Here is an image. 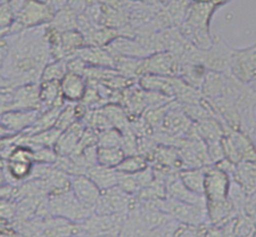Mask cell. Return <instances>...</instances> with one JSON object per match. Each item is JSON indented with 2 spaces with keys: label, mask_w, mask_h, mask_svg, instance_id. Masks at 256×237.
<instances>
[{
  "label": "cell",
  "mask_w": 256,
  "mask_h": 237,
  "mask_svg": "<svg viewBox=\"0 0 256 237\" xmlns=\"http://www.w3.org/2000/svg\"><path fill=\"white\" fill-rule=\"evenodd\" d=\"M226 4V2H190L186 20L178 30L197 49L208 51L214 43L210 22L218 8Z\"/></svg>",
  "instance_id": "obj_1"
},
{
  "label": "cell",
  "mask_w": 256,
  "mask_h": 237,
  "mask_svg": "<svg viewBox=\"0 0 256 237\" xmlns=\"http://www.w3.org/2000/svg\"><path fill=\"white\" fill-rule=\"evenodd\" d=\"M224 135L221 144L226 159L234 165L245 161H256V145L252 137L240 130H234L224 124Z\"/></svg>",
  "instance_id": "obj_2"
},
{
  "label": "cell",
  "mask_w": 256,
  "mask_h": 237,
  "mask_svg": "<svg viewBox=\"0 0 256 237\" xmlns=\"http://www.w3.org/2000/svg\"><path fill=\"white\" fill-rule=\"evenodd\" d=\"M150 204L163 211L179 223L189 224V226H202L208 221L205 206L189 204V203L179 202L168 197L152 202Z\"/></svg>",
  "instance_id": "obj_3"
},
{
  "label": "cell",
  "mask_w": 256,
  "mask_h": 237,
  "mask_svg": "<svg viewBox=\"0 0 256 237\" xmlns=\"http://www.w3.org/2000/svg\"><path fill=\"white\" fill-rule=\"evenodd\" d=\"M231 178L226 172L216 165L205 168L204 197L205 203L224 202L230 198Z\"/></svg>",
  "instance_id": "obj_4"
},
{
  "label": "cell",
  "mask_w": 256,
  "mask_h": 237,
  "mask_svg": "<svg viewBox=\"0 0 256 237\" xmlns=\"http://www.w3.org/2000/svg\"><path fill=\"white\" fill-rule=\"evenodd\" d=\"M181 61L174 54L168 52L154 53L140 62L138 76L152 74L162 77H178Z\"/></svg>",
  "instance_id": "obj_5"
},
{
  "label": "cell",
  "mask_w": 256,
  "mask_h": 237,
  "mask_svg": "<svg viewBox=\"0 0 256 237\" xmlns=\"http://www.w3.org/2000/svg\"><path fill=\"white\" fill-rule=\"evenodd\" d=\"M229 73L246 85L256 80V49L254 46L250 48L232 49Z\"/></svg>",
  "instance_id": "obj_6"
},
{
  "label": "cell",
  "mask_w": 256,
  "mask_h": 237,
  "mask_svg": "<svg viewBox=\"0 0 256 237\" xmlns=\"http://www.w3.org/2000/svg\"><path fill=\"white\" fill-rule=\"evenodd\" d=\"M55 11L52 4L40 2H24L20 12L15 15L16 22L22 28L38 27L52 22Z\"/></svg>",
  "instance_id": "obj_7"
},
{
  "label": "cell",
  "mask_w": 256,
  "mask_h": 237,
  "mask_svg": "<svg viewBox=\"0 0 256 237\" xmlns=\"http://www.w3.org/2000/svg\"><path fill=\"white\" fill-rule=\"evenodd\" d=\"M71 186L74 196L82 205L92 211L96 209L102 192L89 177H86V174H79L73 178Z\"/></svg>",
  "instance_id": "obj_8"
},
{
  "label": "cell",
  "mask_w": 256,
  "mask_h": 237,
  "mask_svg": "<svg viewBox=\"0 0 256 237\" xmlns=\"http://www.w3.org/2000/svg\"><path fill=\"white\" fill-rule=\"evenodd\" d=\"M33 160H34V152L30 147H16L8 159V172L14 179H24L32 171Z\"/></svg>",
  "instance_id": "obj_9"
},
{
  "label": "cell",
  "mask_w": 256,
  "mask_h": 237,
  "mask_svg": "<svg viewBox=\"0 0 256 237\" xmlns=\"http://www.w3.org/2000/svg\"><path fill=\"white\" fill-rule=\"evenodd\" d=\"M40 114V110H12L0 116V124L10 132H18L30 129Z\"/></svg>",
  "instance_id": "obj_10"
},
{
  "label": "cell",
  "mask_w": 256,
  "mask_h": 237,
  "mask_svg": "<svg viewBox=\"0 0 256 237\" xmlns=\"http://www.w3.org/2000/svg\"><path fill=\"white\" fill-rule=\"evenodd\" d=\"M12 110H40L39 85L34 82L18 86L12 93Z\"/></svg>",
  "instance_id": "obj_11"
},
{
  "label": "cell",
  "mask_w": 256,
  "mask_h": 237,
  "mask_svg": "<svg viewBox=\"0 0 256 237\" xmlns=\"http://www.w3.org/2000/svg\"><path fill=\"white\" fill-rule=\"evenodd\" d=\"M110 54L116 56L134 58V60H144L152 54L147 51L139 41L131 37L118 36L112 43L107 46Z\"/></svg>",
  "instance_id": "obj_12"
},
{
  "label": "cell",
  "mask_w": 256,
  "mask_h": 237,
  "mask_svg": "<svg viewBox=\"0 0 256 237\" xmlns=\"http://www.w3.org/2000/svg\"><path fill=\"white\" fill-rule=\"evenodd\" d=\"M165 187H166V197L168 198L189 203V204L205 206V197L203 195H198L189 190L180 180L178 173H172L168 176L165 179Z\"/></svg>",
  "instance_id": "obj_13"
},
{
  "label": "cell",
  "mask_w": 256,
  "mask_h": 237,
  "mask_svg": "<svg viewBox=\"0 0 256 237\" xmlns=\"http://www.w3.org/2000/svg\"><path fill=\"white\" fill-rule=\"evenodd\" d=\"M60 84L62 97H63L64 101H68L71 104L80 103L84 97L86 89H88L84 76L70 72V71L62 79Z\"/></svg>",
  "instance_id": "obj_14"
},
{
  "label": "cell",
  "mask_w": 256,
  "mask_h": 237,
  "mask_svg": "<svg viewBox=\"0 0 256 237\" xmlns=\"http://www.w3.org/2000/svg\"><path fill=\"white\" fill-rule=\"evenodd\" d=\"M86 128L84 123L76 121L71 127L62 132L58 140L55 145L56 152L63 156H68L76 152L79 146L81 137L84 135Z\"/></svg>",
  "instance_id": "obj_15"
},
{
  "label": "cell",
  "mask_w": 256,
  "mask_h": 237,
  "mask_svg": "<svg viewBox=\"0 0 256 237\" xmlns=\"http://www.w3.org/2000/svg\"><path fill=\"white\" fill-rule=\"evenodd\" d=\"M234 180L245 194L256 192V161H245L234 167Z\"/></svg>",
  "instance_id": "obj_16"
},
{
  "label": "cell",
  "mask_w": 256,
  "mask_h": 237,
  "mask_svg": "<svg viewBox=\"0 0 256 237\" xmlns=\"http://www.w3.org/2000/svg\"><path fill=\"white\" fill-rule=\"evenodd\" d=\"M173 78L174 77H162L152 76V74H144V76L139 77V86L146 91L158 93L174 99Z\"/></svg>",
  "instance_id": "obj_17"
},
{
  "label": "cell",
  "mask_w": 256,
  "mask_h": 237,
  "mask_svg": "<svg viewBox=\"0 0 256 237\" xmlns=\"http://www.w3.org/2000/svg\"><path fill=\"white\" fill-rule=\"evenodd\" d=\"M86 176L94 182V185L100 189V192H105L107 189L118 186V172L116 169L106 168L96 164L86 170Z\"/></svg>",
  "instance_id": "obj_18"
},
{
  "label": "cell",
  "mask_w": 256,
  "mask_h": 237,
  "mask_svg": "<svg viewBox=\"0 0 256 237\" xmlns=\"http://www.w3.org/2000/svg\"><path fill=\"white\" fill-rule=\"evenodd\" d=\"M195 129L206 145L220 143L224 135V124L216 118H208L200 122H196Z\"/></svg>",
  "instance_id": "obj_19"
},
{
  "label": "cell",
  "mask_w": 256,
  "mask_h": 237,
  "mask_svg": "<svg viewBox=\"0 0 256 237\" xmlns=\"http://www.w3.org/2000/svg\"><path fill=\"white\" fill-rule=\"evenodd\" d=\"M208 73V69L200 63H192V62H181L179 77L186 84L200 89L203 85L204 79Z\"/></svg>",
  "instance_id": "obj_20"
},
{
  "label": "cell",
  "mask_w": 256,
  "mask_h": 237,
  "mask_svg": "<svg viewBox=\"0 0 256 237\" xmlns=\"http://www.w3.org/2000/svg\"><path fill=\"white\" fill-rule=\"evenodd\" d=\"M78 18H79V14L73 10L71 5L65 4L54 15V19L52 21V28L60 33L76 30V29H78Z\"/></svg>",
  "instance_id": "obj_21"
},
{
  "label": "cell",
  "mask_w": 256,
  "mask_h": 237,
  "mask_svg": "<svg viewBox=\"0 0 256 237\" xmlns=\"http://www.w3.org/2000/svg\"><path fill=\"white\" fill-rule=\"evenodd\" d=\"M39 98L41 107H50L62 105V101H64L62 97L60 84L58 81H42L39 85Z\"/></svg>",
  "instance_id": "obj_22"
},
{
  "label": "cell",
  "mask_w": 256,
  "mask_h": 237,
  "mask_svg": "<svg viewBox=\"0 0 256 237\" xmlns=\"http://www.w3.org/2000/svg\"><path fill=\"white\" fill-rule=\"evenodd\" d=\"M205 168H190L184 169L178 172L180 180L192 193L203 195L204 196V180H205Z\"/></svg>",
  "instance_id": "obj_23"
},
{
  "label": "cell",
  "mask_w": 256,
  "mask_h": 237,
  "mask_svg": "<svg viewBox=\"0 0 256 237\" xmlns=\"http://www.w3.org/2000/svg\"><path fill=\"white\" fill-rule=\"evenodd\" d=\"M126 155L122 147H97V164L116 169Z\"/></svg>",
  "instance_id": "obj_24"
},
{
  "label": "cell",
  "mask_w": 256,
  "mask_h": 237,
  "mask_svg": "<svg viewBox=\"0 0 256 237\" xmlns=\"http://www.w3.org/2000/svg\"><path fill=\"white\" fill-rule=\"evenodd\" d=\"M60 46L65 55L68 53H78L80 49L84 48L86 44L82 33L76 29L60 33Z\"/></svg>",
  "instance_id": "obj_25"
},
{
  "label": "cell",
  "mask_w": 256,
  "mask_h": 237,
  "mask_svg": "<svg viewBox=\"0 0 256 237\" xmlns=\"http://www.w3.org/2000/svg\"><path fill=\"white\" fill-rule=\"evenodd\" d=\"M150 167V161L142 154H134V155H126L123 161L118 165L116 170L118 172L136 174L142 172V170Z\"/></svg>",
  "instance_id": "obj_26"
},
{
  "label": "cell",
  "mask_w": 256,
  "mask_h": 237,
  "mask_svg": "<svg viewBox=\"0 0 256 237\" xmlns=\"http://www.w3.org/2000/svg\"><path fill=\"white\" fill-rule=\"evenodd\" d=\"M68 72V63H65L64 60H55L52 63L44 65V68L41 72V82L42 81H58L65 77V74Z\"/></svg>",
  "instance_id": "obj_27"
},
{
  "label": "cell",
  "mask_w": 256,
  "mask_h": 237,
  "mask_svg": "<svg viewBox=\"0 0 256 237\" xmlns=\"http://www.w3.org/2000/svg\"><path fill=\"white\" fill-rule=\"evenodd\" d=\"M189 3L172 2V3L164 4L163 5L165 12H166V14L171 20L172 26L174 28H179L181 24L184 23V21L186 20V16H187Z\"/></svg>",
  "instance_id": "obj_28"
},
{
  "label": "cell",
  "mask_w": 256,
  "mask_h": 237,
  "mask_svg": "<svg viewBox=\"0 0 256 237\" xmlns=\"http://www.w3.org/2000/svg\"><path fill=\"white\" fill-rule=\"evenodd\" d=\"M122 132L118 129L110 128L98 134V147H121L122 146Z\"/></svg>",
  "instance_id": "obj_29"
},
{
  "label": "cell",
  "mask_w": 256,
  "mask_h": 237,
  "mask_svg": "<svg viewBox=\"0 0 256 237\" xmlns=\"http://www.w3.org/2000/svg\"><path fill=\"white\" fill-rule=\"evenodd\" d=\"M78 116H76V106L73 105V104L70 103V105L63 107V110H62L60 114L58 116V120H57L56 122V126L55 128L57 130H60L63 132L66 129L70 128L72 126V124L76 121Z\"/></svg>",
  "instance_id": "obj_30"
},
{
  "label": "cell",
  "mask_w": 256,
  "mask_h": 237,
  "mask_svg": "<svg viewBox=\"0 0 256 237\" xmlns=\"http://www.w3.org/2000/svg\"><path fill=\"white\" fill-rule=\"evenodd\" d=\"M13 19L14 14L10 4L0 3V30L10 28Z\"/></svg>",
  "instance_id": "obj_31"
},
{
  "label": "cell",
  "mask_w": 256,
  "mask_h": 237,
  "mask_svg": "<svg viewBox=\"0 0 256 237\" xmlns=\"http://www.w3.org/2000/svg\"><path fill=\"white\" fill-rule=\"evenodd\" d=\"M16 207L10 201L5 198L0 199V219H10L15 214Z\"/></svg>",
  "instance_id": "obj_32"
},
{
  "label": "cell",
  "mask_w": 256,
  "mask_h": 237,
  "mask_svg": "<svg viewBox=\"0 0 256 237\" xmlns=\"http://www.w3.org/2000/svg\"><path fill=\"white\" fill-rule=\"evenodd\" d=\"M5 38L6 37L0 38V70L2 69L4 64L7 61L8 52H10V45H8V40Z\"/></svg>",
  "instance_id": "obj_33"
},
{
  "label": "cell",
  "mask_w": 256,
  "mask_h": 237,
  "mask_svg": "<svg viewBox=\"0 0 256 237\" xmlns=\"http://www.w3.org/2000/svg\"><path fill=\"white\" fill-rule=\"evenodd\" d=\"M10 226L7 219H0V234L7 235L10 232Z\"/></svg>",
  "instance_id": "obj_34"
},
{
  "label": "cell",
  "mask_w": 256,
  "mask_h": 237,
  "mask_svg": "<svg viewBox=\"0 0 256 237\" xmlns=\"http://www.w3.org/2000/svg\"><path fill=\"white\" fill-rule=\"evenodd\" d=\"M12 188L10 186H2L0 185V199L7 197L10 194Z\"/></svg>",
  "instance_id": "obj_35"
}]
</instances>
